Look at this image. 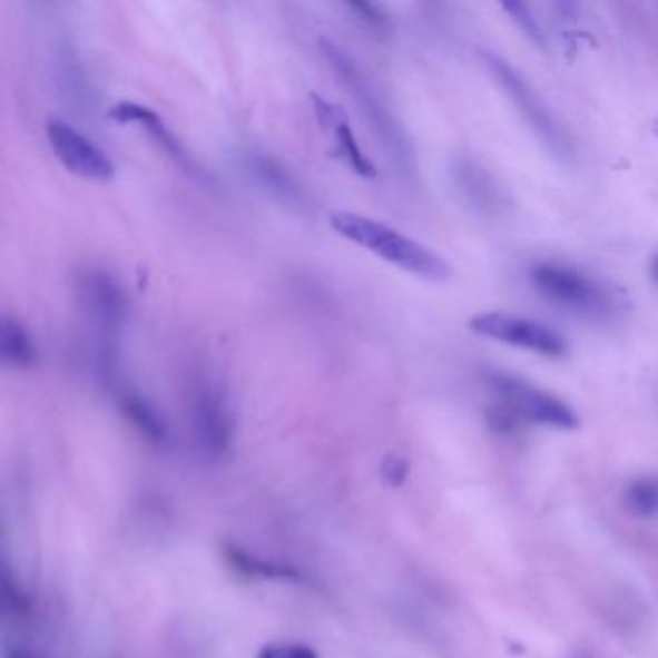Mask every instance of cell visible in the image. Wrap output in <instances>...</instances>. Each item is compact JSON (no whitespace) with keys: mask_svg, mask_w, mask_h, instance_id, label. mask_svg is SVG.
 Segmentation results:
<instances>
[{"mask_svg":"<svg viewBox=\"0 0 658 658\" xmlns=\"http://www.w3.org/2000/svg\"><path fill=\"white\" fill-rule=\"evenodd\" d=\"M2 595L7 597L8 602L22 607V593H20V589H18V583H16L10 566H8L4 557L0 554V597H2Z\"/></svg>","mask_w":658,"mask_h":658,"instance_id":"cell-21","label":"cell"},{"mask_svg":"<svg viewBox=\"0 0 658 658\" xmlns=\"http://www.w3.org/2000/svg\"><path fill=\"white\" fill-rule=\"evenodd\" d=\"M257 658H318L317 652L305 645H267L261 649Z\"/></svg>","mask_w":658,"mask_h":658,"instance_id":"cell-19","label":"cell"},{"mask_svg":"<svg viewBox=\"0 0 658 658\" xmlns=\"http://www.w3.org/2000/svg\"><path fill=\"white\" fill-rule=\"evenodd\" d=\"M318 49L323 52L326 65L331 66V70L338 76V81L344 86V89L352 95L360 115L367 120L371 131L375 134L376 141L383 144L384 151L389 153L392 163L402 168V173H410L412 147H410L407 136L402 130L399 120L386 107L383 95L376 91L373 81L363 73L354 58L350 57L334 41L321 39Z\"/></svg>","mask_w":658,"mask_h":658,"instance_id":"cell-2","label":"cell"},{"mask_svg":"<svg viewBox=\"0 0 658 658\" xmlns=\"http://www.w3.org/2000/svg\"><path fill=\"white\" fill-rule=\"evenodd\" d=\"M247 167L249 173L254 174L255 180L259 181L261 186L278 202L289 207H297L304 203V191L299 188L296 178L278 160L271 159L263 153H254L247 159Z\"/></svg>","mask_w":658,"mask_h":658,"instance_id":"cell-13","label":"cell"},{"mask_svg":"<svg viewBox=\"0 0 658 658\" xmlns=\"http://www.w3.org/2000/svg\"><path fill=\"white\" fill-rule=\"evenodd\" d=\"M487 379L492 391L497 392L500 404L512 418L564 431L579 428L578 413L564 400L508 373H489Z\"/></svg>","mask_w":658,"mask_h":658,"instance_id":"cell-5","label":"cell"},{"mask_svg":"<svg viewBox=\"0 0 658 658\" xmlns=\"http://www.w3.org/2000/svg\"><path fill=\"white\" fill-rule=\"evenodd\" d=\"M328 225L338 236L429 283H446L452 276L449 261L418 239L392 226L354 210H333Z\"/></svg>","mask_w":658,"mask_h":658,"instance_id":"cell-1","label":"cell"},{"mask_svg":"<svg viewBox=\"0 0 658 658\" xmlns=\"http://www.w3.org/2000/svg\"><path fill=\"white\" fill-rule=\"evenodd\" d=\"M576 658H589V657H576Z\"/></svg>","mask_w":658,"mask_h":658,"instance_id":"cell-24","label":"cell"},{"mask_svg":"<svg viewBox=\"0 0 658 658\" xmlns=\"http://www.w3.org/2000/svg\"><path fill=\"white\" fill-rule=\"evenodd\" d=\"M529 281L541 296L568 312L589 318H610L618 312V297L607 284L583 271L554 261L529 268Z\"/></svg>","mask_w":658,"mask_h":658,"instance_id":"cell-3","label":"cell"},{"mask_svg":"<svg viewBox=\"0 0 658 658\" xmlns=\"http://www.w3.org/2000/svg\"><path fill=\"white\" fill-rule=\"evenodd\" d=\"M470 328L479 336L544 357H564L568 354V344L560 334L531 318L499 312L481 313L471 318Z\"/></svg>","mask_w":658,"mask_h":658,"instance_id":"cell-6","label":"cell"},{"mask_svg":"<svg viewBox=\"0 0 658 658\" xmlns=\"http://www.w3.org/2000/svg\"><path fill=\"white\" fill-rule=\"evenodd\" d=\"M312 99L313 110H315L318 122L336 138L338 153L346 159L352 170L360 174L362 178H375V167L360 149L354 130L350 128V122H347L346 110L338 107V105H334V102L326 101L318 95H313Z\"/></svg>","mask_w":658,"mask_h":658,"instance_id":"cell-11","label":"cell"},{"mask_svg":"<svg viewBox=\"0 0 658 658\" xmlns=\"http://www.w3.org/2000/svg\"><path fill=\"white\" fill-rule=\"evenodd\" d=\"M623 500H626V507L630 508L634 514L652 520L657 515L658 508L657 481L651 478H639L631 481L623 492Z\"/></svg>","mask_w":658,"mask_h":658,"instance_id":"cell-17","label":"cell"},{"mask_svg":"<svg viewBox=\"0 0 658 658\" xmlns=\"http://www.w3.org/2000/svg\"><path fill=\"white\" fill-rule=\"evenodd\" d=\"M47 138L57 159L76 176L87 180H109L115 176V163L109 155L65 120H47Z\"/></svg>","mask_w":658,"mask_h":658,"instance_id":"cell-7","label":"cell"},{"mask_svg":"<svg viewBox=\"0 0 658 658\" xmlns=\"http://www.w3.org/2000/svg\"><path fill=\"white\" fill-rule=\"evenodd\" d=\"M0 658H41L37 652L31 651L28 647H20V645H10L4 651L0 652Z\"/></svg>","mask_w":658,"mask_h":658,"instance_id":"cell-23","label":"cell"},{"mask_svg":"<svg viewBox=\"0 0 658 658\" xmlns=\"http://www.w3.org/2000/svg\"><path fill=\"white\" fill-rule=\"evenodd\" d=\"M191 429L197 446L207 456H225L234 436V420L225 396L215 389H202L191 402Z\"/></svg>","mask_w":658,"mask_h":658,"instance_id":"cell-8","label":"cell"},{"mask_svg":"<svg viewBox=\"0 0 658 658\" xmlns=\"http://www.w3.org/2000/svg\"><path fill=\"white\" fill-rule=\"evenodd\" d=\"M124 413L128 415L131 425L144 434L153 444H167L170 431L163 413L155 405L138 394H130L122 400Z\"/></svg>","mask_w":658,"mask_h":658,"instance_id":"cell-15","label":"cell"},{"mask_svg":"<svg viewBox=\"0 0 658 658\" xmlns=\"http://www.w3.org/2000/svg\"><path fill=\"white\" fill-rule=\"evenodd\" d=\"M456 188L463 199L470 203L479 213H497L502 205L499 184L492 180L491 174L478 165L475 160L458 159L456 167L452 168Z\"/></svg>","mask_w":658,"mask_h":658,"instance_id":"cell-12","label":"cell"},{"mask_svg":"<svg viewBox=\"0 0 658 658\" xmlns=\"http://www.w3.org/2000/svg\"><path fill=\"white\" fill-rule=\"evenodd\" d=\"M109 116L116 122L138 124V126H141L163 147V151L167 153L168 157L174 159L176 165H180L186 173L194 174V176H202V170L197 167L196 160L191 159L188 153H186V149L181 147L180 141L174 138L167 128V124L163 122V118L155 110L145 107V105H139V102L126 101L118 102L116 107H112Z\"/></svg>","mask_w":658,"mask_h":658,"instance_id":"cell-10","label":"cell"},{"mask_svg":"<svg viewBox=\"0 0 658 658\" xmlns=\"http://www.w3.org/2000/svg\"><path fill=\"white\" fill-rule=\"evenodd\" d=\"M226 558L238 572L246 573V576H259V578L271 579L297 578L294 570L284 568L281 564H273V562H265V560L255 558L254 554H249V552L238 549V547H228Z\"/></svg>","mask_w":658,"mask_h":658,"instance_id":"cell-16","label":"cell"},{"mask_svg":"<svg viewBox=\"0 0 658 658\" xmlns=\"http://www.w3.org/2000/svg\"><path fill=\"white\" fill-rule=\"evenodd\" d=\"M384 478L391 481L392 485H400L407 473V465L400 458H389L383 465Z\"/></svg>","mask_w":658,"mask_h":658,"instance_id":"cell-22","label":"cell"},{"mask_svg":"<svg viewBox=\"0 0 658 658\" xmlns=\"http://www.w3.org/2000/svg\"><path fill=\"white\" fill-rule=\"evenodd\" d=\"M347 8H350V10L354 12L355 18L362 20L367 28L376 29V31H384V29L389 28L386 16H384L379 8L373 7V4H367V2H354V4H347Z\"/></svg>","mask_w":658,"mask_h":658,"instance_id":"cell-20","label":"cell"},{"mask_svg":"<svg viewBox=\"0 0 658 658\" xmlns=\"http://www.w3.org/2000/svg\"><path fill=\"white\" fill-rule=\"evenodd\" d=\"M481 60L487 66V70L492 73L494 81L499 84L500 89L507 91L510 101L514 102L515 109L520 110L523 120L528 122L529 128L549 149V153L564 163L572 159L573 145L564 128L514 66L510 65L507 58L499 57L492 51H481Z\"/></svg>","mask_w":658,"mask_h":658,"instance_id":"cell-4","label":"cell"},{"mask_svg":"<svg viewBox=\"0 0 658 658\" xmlns=\"http://www.w3.org/2000/svg\"><path fill=\"white\" fill-rule=\"evenodd\" d=\"M81 304L99 325L107 341H115L116 333L122 328L128 317V299L122 286L115 276L102 271H89L80 283Z\"/></svg>","mask_w":658,"mask_h":658,"instance_id":"cell-9","label":"cell"},{"mask_svg":"<svg viewBox=\"0 0 658 658\" xmlns=\"http://www.w3.org/2000/svg\"><path fill=\"white\" fill-rule=\"evenodd\" d=\"M502 10H504V12L512 18V22H514L515 26L529 37L531 43L541 47V49L547 47L544 31L541 29V26H539V22H537L536 16L531 14L528 4H523V2H504V4H502Z\"/></svg>","mask_w":658,"mask_h":658,"instance_id":"cell-18","label":"cell"},{"mask_svg":"<svg viewBox=\"0 0 658 658\" xmlns=\"http://www.w3.org/2000/svg\"><path fill=\"white\" fill-rule=\"evenodd\" d=\"M37 360L36 342L16 318L0 317V365L28 370Z\"/></svg>","mask_w":658,"mask_h":658,"instance_id":"cell-14","label":"cell"}]
</instances>
